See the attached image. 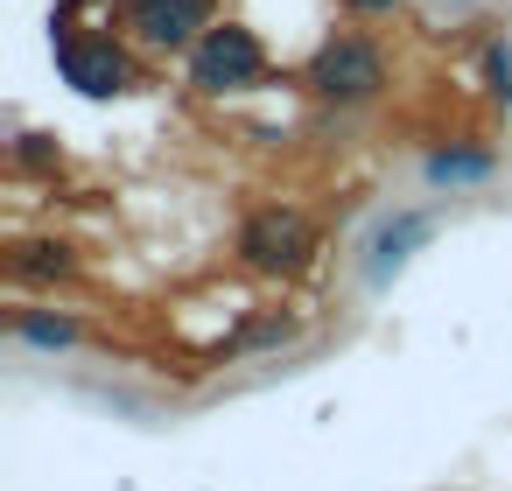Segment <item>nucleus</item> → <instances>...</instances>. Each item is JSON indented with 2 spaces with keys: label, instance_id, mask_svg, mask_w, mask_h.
I'll use <instances>...</instances> for the list:
<instances>
[{
  "label": "nucleus",
  "instance_id": "0eeeda50",
  "mask_svg": "<svg viewBox=\"0 0 512 491\" xmlns=\"http://www.w3.org/2000/svg\"><path fill=\"white\" fill-rule=\"evenodd\" d=\"M491 169H498L491 141H449V148L421 155V183L428 190H470V183H491Z\"/></svg>",
  "mask_w": 512,
  "mask_h": 491
},
{
  "label": "nucleus",
  "instance_id": "f8f14e48",
  "mask_svg": "<svg viewBox=\"0 0 512 491\" xmlns=\"http://www.w3.org/2000/svg\"><path fill=\"white\" fill-rule=\"evenodd\" d=\"M15 155H22L29 169H43V162H50V148H43V134H22V141H15Z\"/></svg>",
  "mask_w": 512,
  "mask_h": 491
},
{
  "label": "nucleus",
  "instance_id": "39448f33",
  "mask_svg": "<svg viewBox=\"0 0 512 491\" xmlns=\"http://www.w3.org/2000/svg\"><path fill=\"white\" fill-rule=\"evenodd\" d=\"M435 225H442V218H435L428 204H414V211H386V218L365 232V260H358V267H365V288H386V281H393L428 239H435Z\"/></svg>",
  "mask_w": 512,
  "mask_h": 491
},
{
  "label": "nucleus",
  "instance_id": "f03ea898",
  "mask_svg": "<svg viewBox=\"0 0 512 491\" xmlns=\"http://www.w3.org/2000/svg\"><path fill=\"white\" fill-rule=\"evenodd\" d=\"M267 78V43L239 22H211L197 43H190V85L204 99H225V92H253Z\"/></svg>",
  "mask_w": 512,
  "mask_h": 491
},
{
  "label": "nucleus",
  "instance_id": "1a4fd4ad",
  "mask_svg": "<svg viewBox=\"0 0 512 491\" xmlns=\"http://www.w3.org/2000/svg\"><path fill=\"white\" fill-rule=\"evenodd\" d=\"M71 246H57V239H29V246H15L8 253V274L15 281H71Z\"/></svg>",
  "mask_w": 512,
  "mask_h": 491
},
{
  "label": "nucleus",
  "instance_id": "20e7f679",
  "mask_svg": "<svg viewBox=\"0 0 512 491\" xmlns=\"http://www.w3.org/2000/svg\"><path fill=\"white\" fill-rule=\"evenodd\" d=\"M57 71L64 85H78L85 99H120L134 85V64L113 36H78V29H57Z\"/></svg>",
  "mask_w": 512,
  "mask_h": 491
},
{
  "label": "nucleus",
  "instance_id": "7ed1b4c3",
  "mask_svg": "<svg viewBox=\"0 0 512 491\" xmlns=\"http://www.w3.org/2000/svg\"><path fill=\"white\" fill-rule=\"evenodd\" d=\"M316 253V225L295 211V204H260L246 225H239V260L253 274H302Z\"/></svg>",
  "mask_w": 512,
  "mask_h": 491
},
{
  "label": "nucleus",
  "instance_id": "9d476101",
  "mask_svg": "<svg viewBox=\"0 0 512 491\" xmlns=\"http://www.w3.org/2000/svg\"><path fill=\"white\" fill-rule=\"evenodd\" d=\"M484 99L512 113V36H491L484 43Z\"/></svg>",
  "mask_w": 512,
  "mask_h": 491
},
{
  "label": "nucleus",
  "instance_id": "6e6552de",
  "mask_svg": "<svg viewBox=\"0 0 512 491\" xmlns=\"http://www.w3.org/2000/svg\"><path fill=\"white\" fill-rule=\"evenodd\" d=\"M8 330L29 344V351H71L85 330H78V316H57V309H15L8 316Z\"/></svg>",
  "mask_w": 512,
  "mask_h": 491
},
{
  "label": "nucleus",
  "instance_id": "423d86ee",
  "mask_svg": "<svg viewBox=\"0 0 512 491\" xmlns=\"http://www.w3.org/2000/svg\"><path fill=\"white\" fill-rule=\"evenodd\" d=\"M120 29L148 50H190L211 29V0H120Z\"/></svg>",
  "mask_w": 512,
  "mask_h": 491
},
{
  "label": "nucleus",
  "instance_id": "9b49d317",
  "mask_svg": "<svg viewBox=\"0 0 512 491\" xmlns=\"http://www.w3.org/2000/svg\"><path fill=\"white\" fill-rule=\"evenodd\" d=\"M344 8H351L358 22H386V15L400 8V0H344Z\"/></svg>",
  "mask_w": 512,
  "mask_h": 491
},
{
  "label": "nucleus",
  "instance_id": "f257e3e1",
  "mask_svg": "<svg viewBox=\"0 0 512 491\" xmlns=\"http://www.w3.org/2000/svg\"><path fill=\"white\" fill-rule=\"evenodd\" d=\"M302 85H309V99H323V106H372V99L386 92V50H379L372 36H358V29H337V36H323L316 57L302 64Z\"/></svg>",
  "mask_w": 512,
  "mask_h": 491
}]
</instances>
